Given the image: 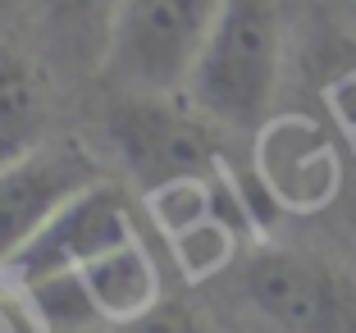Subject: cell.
<instances>
[{
  "instance_id": "cell-3",
  "label": "cell",
  "mask_w": 356,
  "mask_h": 333,
  "mask_svg": "<svg viewBox=\"0 0 356 333\" xmlns=\"http://www.w3.org/2000/svg\"><path fill=\"white\" fill-rule=\"evenodd\" d=\"M210 128L215 124L192 105L151 92H119L105 115V137L142 192L174 188L188 178H215L220 142Z\"/></svg>"
},
{
  "instance_id": "cell-4",
  "label": "cell",
  "mask_w": 356,
  "mask_h": 333,
  "mask_svg": "<svg viewBox=\"0 0 356 333\" xmlns=\"http://www.w3.org/2000/svg\"><path fill=\"white\" fill-rule=\"evenodd\" d=\"M242 297L283 333H356V274L302 247H261L242 265Z\"/></svg>"
},
{
  "instance_id": "cell-8",
  "label": "cell",
  "mask_w": 356,
  "mask_h": 333,
  "mask_svg": "<svg viewBox=\"0 0 356 333\" xmlns=\"http://www.w3.org/2000/svg\"><path fill=\"white\" fill-rule=\"evenodd\" d=\"M74 274H78V283H83L87 302H92L101 324L133 320V315H142L147 306L160 302V270L151 261V251L142 247V238L78 265Z\"/></svg>"
},
{
  "instance_id": "cell-9",
  "label": "cell",
  "mask_w": 356,
  "mask_h": 333,
  "mask_svg": "<svg viewBox=\"0 0 356 333\" xmlns=\"http://www.w3.org/2000/svg\"><path fill=\"white\" fill-rule=\"evenodd\" d=\"M92 333H215V324H210L201 311H192V306L165 302V297H160L156 306H147V311L133 315V320L101 324V329H92Z\"/></svg>"
},
{
  "instance_id": "cell-12",
  "label": "cell",
  "mask_w": 356,
  "mask_h": 333,
  "mask_svg": "<svg viewBox=\"0 0 356 333\" xmlns=\"http://www.w3.org/2000/svg\"><path fill=\"white\" fill-rule=\"evenodd\" d=\"M0 5H10V0H0Z\"/></svg>"
},
{
  "instance_id": "cell-1",
  "label": "cell",
  "mask_w": 356,
  "mask_h": 333,
  "mask_svg": "<svg viewBox=\"0 0 356 333\" xmlns=\"http://www.w3.org/2000/svg\"><path fill=\"white\" fill-rule=\"evenodd\" d=\"M279 78H283L279 0H224L183 96L215 128L252 133L270 119Z\"/></svg>"
},
{
  "instance_id": "cell-2",
  "label": "cell",
  "mask_w": 356,
  "mask_h": 333,
  "mask_svg": "<svg viewBox=\"0 0 356 333\" xmlns=\"http://www.w3.org/2000/svg\"><path fill=\"white\" fill-rule=\"evenodd\" d=\"M224 0H115L101 73L119 92L178 96L188 87Z\"/></svg>"
},
{
  "instance_id": "cell-7",
  "label": "cell",
  "mask_w": 356,
  "mask_h": 333,
  "mask_svg": "<svg viewBox=\"0 0 356 333\" xmlns=\"http://www.w3.org/2000/svg\"><path fill=\"white\" fill-rule=\"evenodd\" d=\"M51 83L19 46H0V169L46 146Z\"/></svg>"
},
{
  "instance_id": "cell-6",
  "label": "cell",
  "mask_w": 356,
  "mask_h": 333,
  "mask_svg": "<svg viewBox=\"0 0 356 333\" xmlns=\"http://www.w3.org/2000/svg\"><path fill=\"white\" fill-rule=\"evenodd\" d=\"M133 238H137L133 201H128V192L119 188V183L101 178V183H92L87 192H78V197L14 256V265L5 274L14 279V288H23V283H37V279H46V274L78 270V265L96 261V256L124 247V242H133Z\"/></svg>"
},
{
  "instance_id": "cell-13",
  "label": "cell",
  "mask_w": 356,
  "mask_h": 333,
  "mask_svg": "<svg viewBox=\"0 0 356 333\" xmlns=\"http://www.w3.org/2000/svg\"><path fill=\"white\" fill-rule=\"evenodd\" d=\"M352 5H356V0H352Z\"/></svg>"
},
{
  "instance_id": "cell-5",
  "label": "cell",
  "mask_w": 356,
  "mask_h": 333,
  "mask_svg": "<svg viewBox=\"0 0 356 333\" xmlns=\"http://www.w3.org/2000/svg\"><path fill=\"white\" fill-rule=\"evenodd\" d=\"M101 178L105 169L78 142H46L0 169V274L78 192Z\"/></svg>"
},
{
  "instance_id": "cell-11",
  "label": "cell",
  "mask_w": 356,
  "mask_h": 333,
  "mask_svg": "<svg viewBox=\"0 0 356 333\" xmlns=\"http://www.w3.org/2000/svg\"><path fill=\"white\" fill-rule=\"evenodd\" d=\"M0 333H37V320H32V315H23L14 302H5V297H0Z\"/></svg>"
},
{
  "instance_id": "cell-10",
  "label": "cell",
  "mask_w": 356,
  "mask_h": 333,
  "mask_svg": "<svg viewBox=\"0 0 356 333\" xmlns=\"http://www.w3.org/2000/svg\"><path fill=\"white\" fill-rule=\"evenodd\" d=\"M115 0H42V19L64 37H96L105 46Z\"/></svg>"
}]
</instances>
